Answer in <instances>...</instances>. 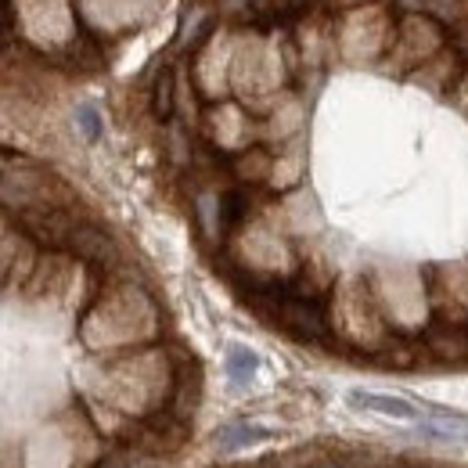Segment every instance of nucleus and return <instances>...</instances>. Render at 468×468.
<instances>
[{"label": "nucleus", "instance_id": "nucleus-1", "mask_svg": "<svg viewBox=\"0 0 468 468\" xmlns=\"http://www.w3.org/2000/svg\"><path fill=\"white\" fill-rule=\"evenodd\" d=\"M346 404L356 410H371L382 418H397V421H421V408H414L404 397H389V393H371V389H350Z\"/></svg>", "mask_w": 468, "mask_h": 468}, {"label": "nucleus", "instance_id": "nucleus-7", "mask_svg": "<svg viewBox=\"0 0 468 468\" xmlns=\"http://www.w3.org/2000/svg\"><path fill=\"white\" fill-rule=\"evenodd\" d=\"M241 209H245V202H241L238 191H224L217 198V224H220V231H231L234 224L241 220Z\"/></svg>", "mask_w": 468, "mask_h": 468}, {"label": "nucleus", "instance_id": "nucleus-9", "mask_svg": "<svg viewBox=\"0 0 468 468\" xmlns=\"http://www.w3.org/2000/svg\"><path fill=\"white\" fill-rule=\"evenodd\" d=\"M76 126H80V133H83L87 141H98V137H101V116H98V109L80 105V109H76Z\"/></svg>", "mask_w": 468, "mask_h": 468}, {"label": "nucleus", "instance_id": "nucleus-4", "mask_svg": "<svg viewBox=\"0 0 468 468\" xmlns=\"http://www.w3.org/2000/svg\"><path fill=\"white\" fill-rule=\"evenodd\" d=\"M260 440H267V432H263V429H256V425H241V421H231V425H224V429L213 436V447H217L220 454H231V451L252 447V443H260Z\"/></svg>", "mask_w": 468, "mask_h": 468}, {"label": "nucleus", "instance_id": "nucleus-6", "mask_svg": "<svg viewBox=\"0 0 468 468\" xmlns=\"http://www.w3.org/2000/svg\"><path fill=\"white\" fill-rule=\"evenodd\" d=\"M174 105H176V80L174 72L166 69L159 80H155V94H152V109L159 119H170L174 116Z\"/></svg>", "mask_w": 468, "mask_h": 468}, {"label": "nucleus", "instance_id": "nucleus-10", "mask_svg": "<svg viewBox=\"0 0 468 468\" xmlns=\"http://www.w3.org/2000/svg\"><path fill=\"white\" fill-rule=\"evenodd\" d=\"M310 7V0H263L256 11H271V15H299V11H306Z\"/></svg>", "mask_w": 468, "mask_h": 468}, {"label": "nucleus", "instance_id": "nucleus-8", "mask_svg": "<svg viewBox=\"0 0 468 468\" xmlns=\"http://www.w3.org/2000/svg\"><path fill=\"white\" fill-rule=\"evenodd\" d=\"M206 26H209V11L206 7H191V15L184 18V29H180V48H191V44H198V37L206 33Z\"/></svg>", "mask_w": 468, "mask_h": 468}, {"label": "nucleus", "instance_id": "nucleus-11", "mask_svg": "<svg viewBox=\"0 0 468 468\" xmlns=\"http://www.w3.org/2000/svg\"><path fill=\"white\" fill-rule=\"evenodd\" d=\"M101 468H130V458H126V454H112V462Z\"/></svg>", "mask_w": 468, "mask_h": 468}, {"label": "nucleus", "instance_id": "nucleus-2", "mask_svg": "<svg viewBox=\"0 0 468 468\" xmlns=\"http://www.w3.org/2000/svg\"><path fill=\"white\" fill-rule=\"evenodd\" d=\"M278 317L285 321V328H292L295 335H306V339H321L328 332L321 306L310 303V299H282L278 303Z\"/></svg>", "mask_w": 468, "mask_h": 468}, {"label": "nucleus", "instance_id": "nucleus-5", "mask_svg": "<svg viewBox=\"0 0 468 468\" xmlns=\"http://www.w3.org/2000/svg\"><path fill=\"white\" fill-rule=\"evenodd\" d=\"M256 367H260V356L245 346H231L228 350V378L234 386H249L256 378Z\"/></svg>", "mask_w": 468, "mask_h": 468}, {"label": "nucleus", "instance_id": "nucleus-3", "mask_svg": "<svg viewBox=\"0 0 468 468\" xmlns=\"http://www.w3.org/2000/svg\"><path fill=\"white\" fill-rule=\"evenodd\" d=\"M69 249H72L76 256H83L87 263H98V267L116 263V245H112V238H109L105 231H98V228H90V224L72 228V234H69Z\"/></svg>", "mask_w": 468, "mask_h": 468}, {"label": "nucleus", "instance_id": "nucleus-12", "mask_svg": "<svg viewBox=\"0 0 468 468\" xmlns=\"http://www.w3.org/2000/svg\"><path fill=\"white\" fill-rule=\"evenodd\" d=\"M321 468H339V465H321Z\"/></svg>", "mask_w": 468, "mask_h": 468}]
</instances>
